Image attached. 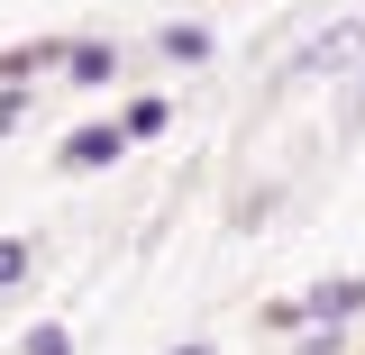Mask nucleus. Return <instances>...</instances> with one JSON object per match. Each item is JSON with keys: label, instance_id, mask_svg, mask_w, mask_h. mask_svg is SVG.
I'll return each instance as SVG.
<instances>
[{"label": "nucleus", "instance_id": "obj_1", "mask_svg": "<svg viewBox=\"0 0 365 355\" xmlns=\"http://www.w3.org/2000/svg\"><path fill=\"white\" fill-rule=\"evenodd\" d=\"M347 319H365V273H338V282H311V292H292V301H274L265 328H347Z\"/></svg>", "mask_w": 365, "mask_h": 355}, {"label": "nucleus", "instance_id": "obj_2", "mask_svg": "<svg viewBox=\"0 0 365 355\" xmlns=\"http://www.w3.org/2000/svg\"><path fill=\"white\" fill-rule=\"evenodd\" d=\"M356 55H365V18H338V28H319V37L283 64V83H338Z\"/></svg>", "mask_w": 365, "mask_h": 355}, {"label": "nucleus", "instance_id": "obj_3", "mask_svg": "<svg viewBox=\"0 0 365 355\" xmlns=\"http://www.w3.org/2000/svg\"><path fill=\"white\" fill-rule=\"evenodd\" d=\"M119 155H128V128H119V119H83V128L55 146V164H64V174H110Z\"/></svg>", "mask_w": 365, "mask_h": 355}, {"label": "nucleus", "instance_id": "obj_4", "mask_svg": "<svg viewBox=\"0 0 365 355\" xmlns=\"http://www.w3.org/2000/svg\"><path fill=\"white\" fill-rule=\"evenodd\" d=\"M73 55V37H37V46H0V91H28L37 73H55Z\"/></svg>", "mask_w": 365, "mask_h": 355}, {"label": "nucleus", "instance_id": "obj_5", "mask_svg": "<svg viewBox=\"0 0 365 355\" xmlns=\"http://www.w3.org/2000/svg\"><path fill=\"white\" fill-rule=\"evenodd\" d=\"M119 73V46H101V37H73V55H64V83L73 91H101Z\"/></svg>", "mask_w": 365, "mask_h": 355}, {"label": "nucleus", "instance_id": "obj_6", "mask_svg": "<svg viewBox=\"0 0 365 355\" xmlns=\"http://www.w3.org/2000/svg\"><path fill=\"white\" fill-rule=\"evenodd\" d=\"M210 28H201V18H165V28H155V55H165V64H210Z\"/></svg>", "mask_w": 365, "mask_h": 355}, {"label": "nucleus", "instance_id": "obj_7", "mask_svg": "<svg viewBox=\"0 0 365 355\" xmlns=\"http://www.w3.org/2000/svg\"><path fill=\"white\" fill-rule=\"evenodd\" d=\"M119 128H128V146H137V137H165V128H174V100H165V91H137L128 110H119Z\"/></svg>", "mask_w": 365, "mask_h": 355}, {"label": "nucleus", "instance_id": "obj_8", "mask_svg": "<svg viewBox=\"0 0 365 355\" xmlns=\"http://www.w3.org/2000/svg\"><path fill=\"white\" fill-rule=\"evenodd\" d=\"M28 273H37V246L28 237H0V292H19Z\"/></svg>", "mask_w": 365, "mask_h": 355}, {"label": "nucleus", "instance_id": "obj_9", "mask_svg": "<svg viewBox=\"0 0 365 355\" xmlns=\"http://www.w3.org/2000/svg\"><path fill=\"white\" fill-rule=\"evenodd\" d=\"M19 355H73V328H64V319H37V328L19 337Z\"/></svg>", "mask_w": 365, "mask_h": 355}, {"label": "nucleus", "instance_id": "obj_10", "mask_svg": "<svg viewBox=\"0 0 365 355\" xmlns=\"http://www.w3.org/2000/svg\"><path fill=\"white\" fill-rule=\"evenodd\" d=\"M292 355H347V328H302Z\"/></svg>", "mask_w": 365, "mask_h": 355}, {"label": "nucleus", "instance_id": "obj_11", "mask_svg": "<svg viewBox=\"0 0 365 355\" xmlns=\"http://www.w3.org/2000/svg\"><path fill=\"white\" fill-rule=\"evenodd\" d=\"M338 119H347V128H365V73L347 83V100H338Z\"/></svg>", "mask_w": 365, "mask_h": 355}, {"label": "nucleus", "instance_id": "obj_12", "mask_svg": "<svg viewBox=\"0 0 365 355\" xmlns=\"http://www.w3.org/2000/svg\"><path fill=\"white\" fill-rule=\"evenodd\" d=\"M19 110H28V91H0V137L19 128Z\"/></svg>", "mask_w": 365, "mask_h": 355}, {"label": "nucleus", "instance_id": "obj_13", "mask_svg": "<svg viewBox=\"0 0 365 355\" xmlns=\"http://www.w3.org/2000/svg\"><path fill=\"white\" fill-rule=\"evenodd\" d=\"M174 355H210V346H201V337H182V346H174Z\"/></svg>", "mask_w": 365, "mask_h": 355}]
</instances>
